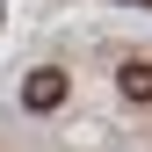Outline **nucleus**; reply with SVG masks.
I'll use <instances>...</instances> for the list:
<instances>
[{
	"label": "nucleus",
	"mask_w": 152,
	"mask_h": 152,
	"mask_svg": "<svg viewBox=\"0 0 152 152\" xmlns=\"http://www.w3.org/2000/svg\"><path fill=\"white\" fill-rule=\"evenodd\" d=\"M116 80H123V94H130V102H152V58H123V72H116Z\"/></svg>",
	"instance_id": "nucleus-2"
},
{
	"label": "nucleus",
	"mask_w": 152,
	"mask_h": 152,
	"mask_svg": "<svg viewBox=\"0 0 152 152\" xmlns=\"http://www.w3.org/2000/svg\"><path fill=\"white\" fill-rule=\"evenodd\" d=\"M65 87H72V80H65L58 65H36L29 80H22V102L36 109V116H44V109H58V102H65Z\"/></svg>",
	"instance_id": "nucleus-1"
}]
</instances>
